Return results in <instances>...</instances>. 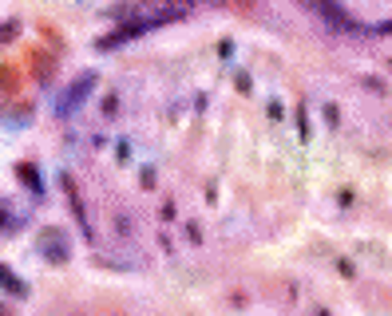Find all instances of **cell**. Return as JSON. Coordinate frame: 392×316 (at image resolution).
<instances>
[{"label":"cell","mask_w":392,"mask_h":316,"mask_svg":"<svg viewBox=\"0 0 392 316\" xmlns=\"http://www.w3.org/2000/svg\"><path fill=\"white\" fill-rule=\"evenodd\" d=\"M91 95H96V72H84V75H75V79H72V87H68V91L60 95V103H56V111H60L63 119H68V115H75V111L84 107V103H87Z\"/></svg>","instance_id":"obj_1"},{"label":"cell","mask_w":392,"mask_h":316,"mask_svg":"<svg viewBox=\"0 0 392 316\" xmlns=\"http://www.w3.org/2000/svg\"><path fill=\"white\" fill-rule=\"evenodd\" d=\"M309 8L325 20V24L333 28V32H356V20L349 13H345L337 0H309Z\"/></svg>","instance_id":"obj_2"},{"label":"cell","mask_w":392,"mask_h":316,"mask_svg":"<svg viewBox=\"0 0 392 316\" xmlns=\"http://www.w3.org/2000/svg\"><path fill=\"white\" fill-rule=\"evenodd\" d=\"M36 245H40V253L48 257V261H56V265H63V261H68V237H63V230H56V226L40 230Z\"/></svg>","instance_id":"obj_3"},{"label":"cell","mask_w":392,"mask_h":316,"mask_svg":"<svg viewBox=\"0 0 392 316\" xmlns=\"http://www.w3.org/2000/svg\"><path fill=\"white\" fill-rule=\"evenodd\" d=\"M63 194H68V202H72V214L75 221H80V230H84V237H91V221H87V210H84V198H80V190H75V178L72 174H63Z\"/></svg>","instance_id":"obj_4"},{"label":"cell","mask_w":392,"mask_h":316,"mask_svg":"<svg viewBox=\"0 0 392 316\" xmlns=\"http://www.w3.org/2000/svg\"><path fill=\"white\" fill-rule=\"evenodd\" d=\"M0 289H8L13 297H24V292H28V289H24V281L16 277L8 265H0Z\"/></svg>","instance_id":"obj_5"},{"label":"cell","mask_w":392,"mask_h":316,"mask_svg":"<svg viewBox=\"0 0 392 316\" xmlns=\"http://www.w3.org/2000/svg\"><path fill=\"white\" fill-rule=\"evenodd\" d=\"M16 84H20L16 63H4V68H0V87H4V95H16Z\"/></svg>","instance_id":"obj_6"},{"label":"cell","mask_w":392,"mask_h":316,"mask_svg":"<svg viewBox=\"0 0 392 316\" xmlns=\"http://www.w3.org/2000/svg\"><path fill=\"white\" fill-rule=\"evenodd\" d=\"M28 63H36L40 79H48V75H52V60H48V56H44V52H36V56H32V60H28Z\"/></svg>","instance_id":"obj_7"},{"label":"cell","mask_w":392,"mask_h":316,"mask_svg":"<svg viewBox=\"0 0 392 316\" xmlns=\"http://www.w3.org/2000/svg\"><path fill=\"white\" fill-rule=\"evenodd\" d=\"M16 174H20V182H28L32 190H40V178H36V171H32V166H16Z\"/></svg>","instance_id":"obj_8"},{"label":"cell","mask_w":392,"mask_h":316,"mask_svg":"<svg viewBox=\"0 0 392 316\" xmlns=\"http://www.w3.org/2000/svg\"><path fill=\"white\" fill-rule=\"evenodd\" d=\"M16 32H20V24H16V20H8V24L0 28V40H13Z\"/></svg>","instance_id":"obj_9"}]
</instances>
